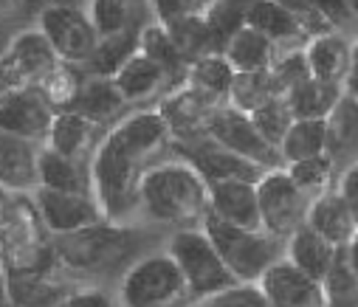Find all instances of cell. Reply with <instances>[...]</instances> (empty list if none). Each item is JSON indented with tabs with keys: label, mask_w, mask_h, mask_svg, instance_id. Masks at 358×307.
I'll return each instance as SVG.
<instances>
[{
	"label": "cell",
	"mask_w": 358,
	"mask_h": 307,
	"mask_svg": "<svg viewBox=\"0 0 358 307\" xmlns=\"http://www.w3.org/2000/svg\"><path fill=\"white\" fill-rule=\"evenodd\" d=\"M51 101L40 87H23L15 93L0 96V130L23 136V138H45L54 122Z\"/></svg>",
	"instance_id": "cell-13"
},
{
	"label": "cell",
	"mask_w": 358,
	"mask_h": 307,
	"mask_svg": "<svg viewBox=\"0 0 358 307\" xmlns=\"http://www.w3.org/2000/svg\"><path fill=\"white\" fill-rule=\"evenodd\" d=\"M40 31L62 62H87L99 43V34L85 12L71 6H48L40 15Z\"/></svg>",
	"instance_id": "cell-9"
},
{
	"label": "cell",
	"mask_w": 358,
	"mask_h": 307,
	"mask_svg": "<svg viewBox=\"0 0 358 307\" xmlns=\"http://www.w3.org/2000/svg\"><path fill=\"white\" fill-rule=\"evenodd\" d=\"M79 85H82V76L71 68V62H57L54 65V71L37 85L40 90H43V96L51 101V105H57V108H62V110H68V105L73 101V96H76V90H79Z\"/></svg>",
	"instance_id": "cell-41"
},
{
	"label": "cell",
	"mask_w": 358,
	"mask_h": 307,
	"mask_svg": "<svg viewBox=\"0 0 358 307\" xmlns=\"http://www.w3.org/2000/svg\"><path fill=\"white\" fill-rule=\"evenodd\" d=\"M127 105L122 90L116 87V82L110 76H85L73 101L68 105V110L79 113L82 119H87L91 124H105L110 122L122 108Z\"/></svg>",
	"instance_id": "cell-18"
},
{
	"label": "cell",
	"mask_w": 358,
	"mask_h": 307,
	"mask_svg": "<svg viewBox=\"0 0 358 307\" xmlns=\"http://www.w3.org/2000/svg\"><path fill=\"white\" fill-rule=\"evenodd\" d=\"M336 192L344 197L347 209H350V215H352V220H355V226H358V161L347 164V169L338 175Z\"/></svg>",
	"instance_id": "cell-46"
},
{
	"label": "cell",
	"mask_w": 358,
	"mask_h": 307,
	"mask_svg": "<svg viewBox=\"0 0 358 307\" xmlns=\"http://www.w3.org/2000/svg\"><path fill=\"white\" fill-rule=\"evenodd\" d=\"M212 307H271L259 282H234L209 299Z\"/></svg>",
	"instance_id": "cell-42"
},
{
	"label": "cell",
	"mask_w": 358,
	"mask_h": 307,
	"mask_svg": "<svg viewBox=\"0 0 358 307\" xmlns=\"http://www.w3.org/2000/svg\"><path fill=\"white\" fill-rule=\"evenodd\" d=\"M344 93L358 101V40L352 43V57H350V71L344 76Z\"/></svg>",
	"instance_id": "cell-50"
},
{
	"label": "cell",
	"mask_w": 358,
	"mask_h": 307,
	"mask_svg": "<svg viewBox=\"0 0 358 307\" xmlns=\"http://www.w3.org/2000/svg\"><path fill=\"white\" fill-rule=\"evenodd\" d=\"M198 307H212V304H209V301H206V304H198Z\"/></svg>",
	"instance_id": "cell-57"
},
{
	"label": "cell",
	"mask_w": 358,
	"mask_h": 307,
	"mask_svg": "<svg viewBox=\"0 0 358 307\" xmlns=\"http://www.w3.org/2000/svg\"><path fill=\"white\" fill-rule=\"evenodd\" d=\"M248 26L254 31L265 34L271 43H294L299 37H308L302 23L282 3H277V0H254L251 15H248Z\"/></svg>",
	"instance_id": "cell-28"
},
{
	"label": "cell",
	"mask_w": 358,
	"mask_h": 307,
	"mask_svg": "<svg viewBox=\"0 0 358 307\" xmlns=\"http://www.w3.org/2000/svg\"><path fill=\"white\" fill-rule=\"evenodd\" d=\"M282 164H296L305 158L327 155V122L324 119H296L280 144Z\"/></svg>",
	"instance_id": "cell-30"
},
{
	"label": "cell",
	"mask_w": 358,
	"mask_h": 307,
	"mask_svg": "<svg viewBox=\"0 0 358 307\" xmlns=\"http://www.w3.org/2000/svg\"><path fill=\"white\" fill-rule=\"evenodd\" d=\"M113 82H116V87L122 90L124 101H141V99L152 96V93L166 82V76H164V71H161L147 54H141V48H138V51L122 65V71L113 76Z\"/></svg>",
	"instance_id": "cell-29"
},
{
	"label": "cell",
	"mask_w": 358,
	"mask_h": 307,
	"mask_svg": "<svg viewBox=\"0 0 358 307\" xmlns=\"http://www.w3.org/2000/svg\"><path fill=\"white\" fill-rule=\"evenodd\" d=\"M206 136L212 141H217L220 147H226V150H231V152L259 164L262 169H280V166H285L280 150L271 147L259 136V130L254 127L251 116L237 110V108H231V105H220L212 113Z\"/></svg>",
	"instance_id": "cell-8"
},
{
	"label": "cell",
	"mask_w": 358,
	"mask_h": 307,
	"mask_svg": "<svg viewBox=\"0 0 358 307\" xmlns=\"http://www.w3.org/2000/svg\"><path fill=\"white\" fill-rule=\"evenodd\" d=\"M285 172L291 175V180L313 200L333 186V178H336V158L333 155H316V158H305V161H296V164H288Z\"/></svg>",
	"instance_id": "cell-37"
},
{
	"label": "cell",
	"mask_w": 358,
	"mask_h": 307,
	"mask_svg": "<svg viewBox=\"0 0 358 307\" xmlns=\"http://www.w3.org/2000/svg\"><path fill=\"white\" fill-rule=\"evenodd\" d=\"M166 254L178 262L181 268L192 296H215L220 290H226L229 285H234L237 279L231 276V271L226 268L223 257L217 254L215 243L209 240V234L201 229H181L175 231L169 240Z\"/></svg>",
	"instance_id": "cell-5"
},
{
	"label": "cell",
	"mask_w": 358,
	"mask_h": 307,
	"mask_svg": "<svg viewBox=\"0 0 358 307\" xmlns=\"http://www.w3.org/2000/svg\"><path fill=\"white\" fill-rule=\"evenodd\" d=\"M217 108H220L217 101L206 99L203 93L192 90L189 85H181L172 96H166L161 101L158 113L169 124V133L178 136V141H192V138H203L206 136L212 113Z\"/></svg>",
	"instance_id": "cell-14"
},
{
	"label": "cell",
	"mask_w": 358,
	"mask_h": 307,
	"mask_svg": "<svg viewBox=\"0 0 358 307\" xmlns=\"http://www.w3.org/2000/svg\"><path fill=\"white\" fill-rule=\"evenodd\" d=\"M344 251H347V259H350V265H352V271L358 273V234L352 237V243H350V245H347Z\"/></svg>",
	"instance_id": "cell-51"
},
{
	"label": "cell",
	"mask_w": 358,
	"mask_h": 307,
	"mask_svg": "<svg viewBox=\"0 0 358 307\" xmlns=\"http://www.w3.org/2000/svg\"><path fill=\"white\" fill-rule=\"evenodd\" d=\"M277 96H282V90L277 87L271 71L237 73L226 105H231V108H237V110H243V113H254L257 108H262L265 101H271V99H277Z\"/></svg>",
	"instance_id": "cell-36"
},
{
	"label": "cell",
	"mask_w": 358,
	"mask_h": 307,
	"mask_svg": "<svg viewBox=\"0 0 358 307\" xmlns=\"http://www.w3.org/2000/svg\"><path fill=\"white\" fill-rule=\"evenodd\" d=\"M271 76L277 82V87L282 90V96L299 85L302 79L310 76V68H308V57H305V48L302 51H288L282 57H277V62L271 65Z\"/></svg>",
	"instance_id": "cell-43"
},
{
	"label": "cell",
	"mask_w": 358,
	"mask_h": 307,
	"mask_svg": "<svg viewBox=\"0 0 358 307\" xmlns=\"http://www.w3.org/2000/svg\"><path fill=\"white\" fill-rule=\"evenodd\" d=\"M271 307H327L324 285L305 271H299L291 259H280L259 279Z\"/></svg>",
	"instance_id": "cell-12"
},
{
	"label": "cell",
	"mask_w": 358,
	"mask_h": 307,
	"mask_svg": "<svg viewBox=\"0 0 358 307\" xmlns=\"http://www.w3.org/2000/svg\"><path fill=\"white\" fill-rule=\"evenodd\" d=\"M189 296L181 268L166 251L133 262L119 287L122 307H184Z\"/></svg>",
	"instance_id": "cell-4"
},
{
	"label": "cell",
	"mask_w": 358,
	"mask_h": 307,
	"mask_svg": "<svg viewBox=\"0 0 358 307\" xmlns=\"http://www.w3.org/2000/svg\"><path fill=\"white\" fill-rule=\"evenodd\" d=\"M138 48L141 54H147L166 76V82H187V73H189V62L184 59V54L178 51V45L172 43L169 31L164 23H150L141 29V37H138Z\"/></svg>",
	"instance_id": "cell-26"
},
{
	"label": "cell",
	"mask_w": 358,
	"mask_h": 307,
	"mask_svg": "<svg viewBox=\"0 0 358 307\" xmlns=\"http://www.w3.org/2000/svg\"><path fill=\"white\" fill-rule=\"evenodd\" d=\"M327 122V155L358 152V101L352 96H341Z\"/></svg>",
	"instance_id": "cell-32"
},
{
	"label": "cell",
	"mask_w": 358,
	"mask_h": 307,
	"mask_svg": "<svg viewBox=\"0 0 358 307\" xmlns=\"http://www.w3.org/2000/svg\"><path fill=\"white\" fill-rule=\"evenodd\" d=\"M248 116H251L254 127L259 130V136H262L268 144H271V147H277V150H280V144L285 141L288 130H291L294 122H296V116H294V110H291V105H288L285 96H277V99H271V101H265L262 108H257V110L248 113Z\"/></svg>",
	"instance_id": "cell-38"
},
{
	"label": "cell",
	"mask_w": 358,
	"mask_h": 307,
	"mask_svg": "<svg viewBox=\"0 0 358 307\" xmlns=\"http://www.w3.org/2000/svg\"><path fill=\"white\" fill-rule=\"evenodd\" d=\"M164 26H166L172 43L178 45V51L184 54V59L189 65L203 59V57H209V54H220L217 43H215V34H212V29H209V23H206L201 9L189 12L184 17H175V20L164 23Z\"/></svg>",
	"instance_id": "cell-23"
},
{
	"label": "cell",
	"mask_w": 358,
	"mask_h": 307,
	"mask_svg": "<svg viewBox=\"0 0 358 307\" xmlns=\"http://www.w3.org/2000/svg\"><path fill=\"white\" fill-rule=\"evenodd\" d=\"M305 226H310L316 234H322L336 248H347L352 243V237L358 234V226H355V220L347 209V203L336 189L310 200Z\"/></svg>",
	"instance_id": "cell-17"
},
{
	"label": "cell",
	"mask_w": 358,
	"mask_h": 307,
	"mask_svg": "<svg viewBox=\"0 0 358 307\" xmlns=\"http://www.w3.org/2000/svg\"><path fill=\"white\" fill-rule=\"evenodd\" d=\"M136 245V234L119 226H91L82 229L76 234H65L57 240V257L73 268V271H85V273H99L108 268H116L119 262H124L133 254Z\"/></svg>",
	"instance_id": "cell-6"
},
{
	"label": "cell",
	"mask_w": 358,
	"mask_h": 307,
	"mask_svg": "<svg viewBox=\"0 0 358 307\" xmlns=\"http://www.w3.org/2000/svg\"><path fill=\"white\" fill-rule=\"evenodd\" d=\"M138 37L141 31H122V34H110V37H99L91 59H87V68H91L94 76H116L122 71V65L138 51Z\"/></svg>",
	"instance_id": "cell-31"
},
{
	"label": "cell",
	"mask_w": 358,
	"mask_h": 307,
	"mask_svg": "<svg viewBox=\"0 0 358 307\" xmlns=\"http://www.w3.org/2000/svg\"><path fill=\"white\" fill-rule=\"evenodd\" d=\"M350 6H352V15L358 17V0H350Z\"/></svg>",
	"instance_id": "cell-53"
},
{
	"label": "cell",
	"mask_w": 358,
	"mask_h": 307,
	"mask_svg": "<svg viewBox=\"0 0 358 307\" xmlns=\"http://www.w3.org/2000/svg\"><path fill=\"white\" fill-rule=\"evenodd\" d=\"M322 285H324L327 307H358V273L352 271L344 248L338 251V257Z\"/></svg>",
	"instance_id": "cell-39"
},
{
	"label": "cell",
	"mask_w": 358,
	"mask_h": 307,
	"mask_svg": "<svg viewBox=\"0 0 358 307\" xmlns=\"http://www.w3.org/2000/svg\"><path fill=\"white\" fill-rule=\"evenodd\" d=\"M344 96L341 85H330V82H319L313 76L302 79L299 85H294L285 99L294 110L296 119H327L333 113V108L338 105V99Z\"/></svg>",
	"instance_id": "cell-24"
},
{
	"label": "cell",
	"mask_w": 358,
	"mask_h": 307,
	"mask_svg": "<svg viewBox=\"0 0 358 307\" xmlns=\"http://www.w3.org/2000/svg\"><path fill=\"white\" fill-rule=\"evenodd\" d=\"M37 209H40L43 223L59 237L76 234L82 229H91V226H99L108 220L94 194L54 192V189H43V186H37Z\"/></svg>",
	"instance_id": "cell-10"
},
{
	"label": "cell",
	"mask_w": 358,
	"mask_h": 307,
	"mask_svg": "<svg viewBox=\"0 0 358 307\" xmlns=\"http://www.w3.org/2000/svg\"><path fill=\"white\" fill-rule=\"evenodd\" d=\"M150 6L158 17V23H169L175 17H184L189 12H198V0H150Z\"/></svg>",
	"instance_id": "cell-47"
},
{
	"label": "cell",
	"mask_w": 358,
	"mask_h": 307,
	"mask_svg": "<svg viewBox=\"0 0 358 307\" xmlns=\"http://www.w3.org/2000/svg\"><path fill=\"white\" fill-rule=\"evenodd\" d=\"M0 186L17 192L40 186V152L31 138L0 130Z\"/></svg>",
	"instance_id": "cell-16"
},
{
	"label": "cell",
	"mask_w": 358,
	"mask_h": 307,
	"mask_svg": "<svg viewBox=\"0 0 358 307\" xmlns=\"http://www.w3.org/2000/svg\"><path fill=\"white\" fill-rule=\"evenodd\" d=\"M341 248H336L333 243H327L322 234H316L310 226L296 229L288 240H285V259H291L299 271H305L308 276L324 282V276L330 273L336 257Z\"/></svg>",
	"instance_id": "cell-20"
},
{
	"label": "cell",
	"mask_w": 358,
	"mask_h": 307,
	"mask_svg": "<svg viewBox=\"0 0 358 307\" xmlns=\"http://www.w3.org/2000/svg\"><path fill=\"white\" fill-rule=\"evenodd\" d=\"M141 209L158 220L192 229L209 215V183L189 161H164L141 175L138 186Z\"/></svg>",
	"instance_id": "cell-1"
},
{
	"label": "cell",
	"mask_w": 358,
	"mask_h": 307,
	"mask_svg": "<svg viewBox=\"0 0 358 307\" xmlns=\"http://www.w3.org/2000/svg\"><path fill=\"white\" fill-rule=\"evenodd\" d=\"M0 307H20V304L12 301V299H0Z\"/></svg>",
	"instance_id": "cell-52"
},
{
	"label": "cell",
	"mask_w": 358,
	"mask_h": 307,
	"mask_svg": "<svg viewBox=\"0 0 358 307\" xmlns=\"http://www.w3.org/2000/svg\"><path fill=\"white\" fill-rule=\"evenodd\" d=\"M144 155L133 152L122 141H116L110 133L96 147L91 178H94V194L105 217H122L138 203V186L144 169Z\"/></svg>",
	"instance_id": "cell-2"
},
{
	"label": "cell",
	"mask_w": 358,
	"mask_h": 307,
	"mask_svg": "<svg viewBox=\"0 0 358 307\" xmlns=\"http://www.w3.org/2000/svg\"><path fill=\"white\" fill-rule=\"evenodd\" d=\"M54 307H113V301L105 296V293H99V290H82V293H71V296H65L59 304H54Z\"/></svg>",
	"instance_id": "cell-49"
},
{
	"label": "cell",
	"mask_w": 358,
	"mask_h": 307,
	"mask_svg": "<svg viewBox=\"0 0 358 307\" xmlns=\"http://www.w3.org/2000/svg\"><path fill=\"white\" fill-rule=\"evenodd\" d=\"M87 17L99 37L122 34L130 29V0H91Z\"/></svg>",
	"instance_id": "cell-40"
},
{
	"label": "cell",
	"mask_w": 358,
	"mask_h": 307,
	"mask_svg": "<svg viewBox=\"0 0 358 307\" xmlns=\"http://www.w3.org/2000/svg\"><path fill=\"white\" fill-rule=\"evenodd\" d=\"M251 6H254V0H215V3L203 6V17L215 34V43L223 54L226 43L240 34L245 26H248V15H251Z\"/></svg>",
	"instance_id": "cell-34"
},
{
	"label": "cell",
	"mask_w": 358,
	"mask_h": 307,
	"mask_svg": "<svg viewBox=\"0 0 358 307\" xmlns=\"http://www.w3.org/2000/svg\"><path fill=\"white\" fill-rule=\"evenodd\" d=\"M277 3H282L305 29L308 37H319V34H330L336 31V26L310 3V0H277Z\"/></svg>",
	"instance_id": "cell-44"
},
{
	"label": "cell",
	"mask_w": 358,
	"mask_h": 307,
	"mask_svg": "<svg viewBox=\"0 0 358 307\" xmlns=\"http://www.w3.org/2000/svg\"><path fill=\"white\" fill-rule=\"evenodd\" d=\"M178 147H181L184 161H189L201 172V178L206 183H220V180H251V183H259L262 175L268 172L259 164H254V161L220 147L209 136L192 138V141H178Z\"/></svg>",
	"instance_id": "cell-11"
},
{
	"label": "cell",
	"mask_w": 358,
	"mask_h": 307,
	"mask_svg": "<svg viewBox=\"0 0 358 307\" xmlns=\"http://www.w3.org/2000/svg\"><path fill=\"white\" fill-rule=\"evenodd\" d=\"M310 3L333 23V26H341L347 20H352V6H350V0H310Z\"/></svg>",
	"instance_id": "cell-48"
},
{
	"label": "cell",
	"mask_w": 358,
	"mask_h": 307,
	"mask_svg": "<svg viewBox=\"0 0 358 307\" xmlns=\"http://www.w3.org/2000/svg\"><path fill=\"white\" fill-rule=\"evenodd\" d=\"M203 231L209 234L237 282H259L268 268L282 259V240L262 229H243L223 223L215 215H206Z\"/></svg>",
	"instance_id": "cell-3"
},
{
	"label": "cell",
	"mask_w": 358,
	"mask_h": 307,
	"mask_svg": "<svg viewBox=\"0 0 358 307\" xmlns=\"http://www.w3.org/2000/svg\"><path fill=\"white\" fill-rule=\"evenodd\" d=\"M209 215L223 223L243 229H262L259 194L251 180H220L209 183Z\"/></svg>",
	"instance_id": "cell-15"
},
{
	"label": "cell",
	"mask_w": 358,
	"mask_h": 307,
	"mask_svg": "<svg viewBox=\"0 0 358 307\" xmlns=\"http://www.w3.org/2000/svg\"><path fill=\"white\" fill-rule=\"evenodd\" d=\"M223 57L237 73H259V71H271L280 54H277V43H271L265 34L245 26L240 34H234L226 43Z\"/></svg>",
	"instance_id": "cell-21"
},
{
	"label": "cell",
	"mask_w": 358,
	"mask_h": 307,
	"mask_svg": "<svg viewBox=\"0 0 358 307\" xmlns=\"http://www.w3.org/2000/svg\"><path fill=\"white\" fill-rule=\"evenodd\" d=\"M3 40H6V37H3V29H0V54H3Z\"/></svg>",
	"instance_id": "cell-55"
},
{
	"label": "cell",
	"mask_w": 358,
	"mask_h": 307,
	"mask_svg": "<svg viewBox=\"0 0 358 307\" xmlns=\"http://www.w3.org/2000/svg\"><path fill=\"white\" fill-rule=\"evenodd\" d=\"M305 57H308V68L313 79L344 87V76L350 71V57H352V43H347L338 31L310 37L305 45Z\"/></svg>",
	"instance_id": "cell-19"
},
{
	"label": "cell",
	"mask_w": 358,
	"mask_h": 307,
	"mask_svg": "<svg viewBox=\"0 0 358 307\" xmlns=\"http://www.w3.org/2000/svg\"><path fill=\"white\" fill-rule=\"evenodd\" d=\"M23 87H34V85L29 82L26 71L15 62V57L9 51H3V54H0V96L23 90Z\"/></svg>",
	"instance_id": "cell-45"
},
{
	"label": "cell",
	"mask_w": 358,
	"mask_h": 307,
	"mask_svg": "<svg viewBox=\"0 0 358 307\" xmlns=\"http://www.w3.org/2000/svg\"><path fill=\"white\" fill-rule=\"evenodd\" d=\"M12 57H15V62L26 71V76H29V82L37 87L51 71H54V65L59 62V57H57V51L51 48V43H48V37L43 34V31H37V29H31V31H20L15 40H12V45L6 48Z\"/></svg>",
	"instance_id": "cell-25"
},
{
	"label": "cell",
	"mask_w": 358,
	"mask_h": 307,
	"mask_svg": "<svg viewBox=\"0 0 358 307\" xmlns=\"http://www.w3.org/2000/svg\"><path fill=\"white\" fill-rule=\"evenodd\" d=\"M40 186L54 192H76V194H94V178L85 172L79 158L59 155L54 150H40Z\"/></svg>",
	"instance_id": "cell-22"
},
{
	"label": "cell",
	"mask_w": 358,
	"mask_h": 307,
	"mask_svg": "<svg viewBox=\"0 0 358 307\" xmlns=\"http://www.w3.org/2000/svg\"><path fill=\"white\" fill-rule=\"evenodd\" d=\"M209 3H215V0H198V6L203 9V6H209Z\"/></svg>",
	"instance_id": "cell-54"
},
{
	"label": "cell",
	"mask_w": 358,
	"mask_h": 307,
	"mask_svg": "<svg viewBox=\"0 0 358 307\" xmlns=\"http://www.w3.org/2000/svg\"><path fill=\"white\" fill-rule=\"evenodd\" d=\"M234 79H237V71L229 65V59L223 54H209V57L189 65V73H187L184 85H189L192 90L217 101V105H223V101H229Z\"/></svg>",
	"instance_id": "cell-27"
},
{
	"label": "cell",
	"mask_w": 358,
	"mask_h": 307,
	"mask_svg": "<svg viewBox=\"0 0 358 307\" xmlns=\"http://www.w3.org/2000/svg\"><path fill=\"white\" fill-rule=\"evenodd\" d=\"M68 293L48 282L40 271H15L9 276V299L20 307H54Z\"/></svg>",
	"instance_id": "cell-35"
},
{
	"label": "cell",
	"mask_w": 358,
	"mask_h": 307,
	"mask_svg": "<svg viewBox=\"0 0 358 307\" xmlns=\"http://www.w3.org/2000/svg\"><path fill=\"white\" fill-rule=\"evenodd\" d=\"M94 127L96 124H91L87 119H82L73 110H59L54 116V122H51L48 136H45L48 150H54L59 155H68V158H79V152L85 150V144L91 141Z\"/></svg>",
	"instance_id": "cell-33"
},
{
	"label": "cell",
	"mask_w": 358,
	"mask_h": 307,
	"mask_svg": "<svg viewBox=\"0 0 358 307\" xmlns=\"http://www.w3.org/2000/svg\"><path fill=\"white\" fill-rule=\"evenodd\" d=\"M257 194H259L262 231H268L277 240H288L296 229L305 226L310 197L291 180L285 166L268 169L257 183Z\"/></svg>",
	"instance_id": "cell-7"
},
{
	"label": "cell",
	"mask_w": 358,
	"mask_h": 307,
	"mask_svg": "<svg viewBox=\"0 0 358 307\" xmlns=\"http://www.w3.org/2000/svg\"><path fill=\"white\" fill-rule=\"evenodd\" d=\"M0 203H3V186H0Z\"/></svg>",
	"instance_id": "cell-56"
}]
</instances>
